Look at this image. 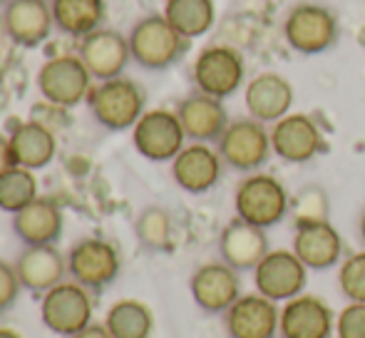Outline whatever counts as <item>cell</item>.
<instances>
[{
	"instance_id": "obj_28",
	"label": "cell",
	"mask_w": 365,
	"mask_h": 338,
	"mask_svg": "<svg viewBox=\"0 0 365 338\" xmlns=\"http://www.w3.org/2000/svg\"><path fill=\"white\" fill-rule=\"evenodd\" d=\"M107 331L115 338H149L154 329L152 311L140 301H117L105 321Z\"/></svg>"
},
{
	"instance_id": "obj_39",
	"label": "cell",
	"mask_w": 365,
	"mask_h": 338,
	"mask_svg": "<svg viewBox=\"0 0 365 338\" xmlns=\"http://www.w3.org/2000/svg\"><path fill=\"white\" fill-rule=\"evenodd\" d=\"M0 3H8V0H0Z\"/></svg>"
},
{
	"instance_id": "obj_33",
	"label": "cell",
	"mask_w": 365,
	"mask_h": 338,
	"mask_svg": "<svg viewBox=\"0 0 365 338\" xmlns=\"http://www.w3.org/2000/svg\"><path fill=\"white\" fill-rule=\"evenodd\" d=\"M338 338H365V304H351L338 316Z\"/></svg>"
},
{
	"instance_id": "obj_30",
	"label": "cell",
	"mask_w": 365,
	"mask_h": 338,
	"mask_svg": "<svg viewBox=\"0 0 365 338\" xmlns=\"http://www.w3.org/2000/svg\"><path fill=\"white\" fill-rule=\"evenodd\" d=\"M293 227H308V224H321L328 222L331 214V199L328 192L321 184H306L291 197V209H289Z\"/></svg>"
},
{
	"instance_id": "obj_1",
	"label": "cell",
	"mask_w": 365,
	"mask_h": 338,
	"mask_svg": "<svg viewBox=\"0 0 365 338\" xmlns=\"http://www.w3.org/2000/svg\"><path fill=\"white\" fill-rule=\"evenodd\" d=\"M127 40H130L132 60L145 70L172 68L189 48V40L179 35L164 15H147L137 20Z\"/></svg>"
},
{
	"instance_id": "obj_35",
	"label": "cell",
	"mask_w": 365,
	"mask_h": 338,
	"mask_svg": "<svg viewBox=\"0 0 365 338\" xmlns=\"http://www.w3.org/2000/svg\"><path fill=\"white\" fill-rule=\"evenodd\" d=\"M10 167H15L13 160V150H10V140L0 135V174L8 172Z\"/></svg>"
},
{
	"instance_id": "obj_13",
	"label": "cell",
	"mask_w": 365,
	"mask_h": 338,
	"mask_svg": "<svg viewBox=\"0 0 365 338\" xmlns=\"http://www.w3.org/2000/svg\"><path fill=\"white\" fill-rule=\"evenodd\" d=\"M189 289L204 314H226L241 296L239 271L224 261H212L194 271Z\"/></svg>"
},
{
	"instance_id": "obj_12",
	"label": "cell",
	"mask_w": 365,
	"mask_h": 338,
	"mask_svg": "<svg viewBox=\"0 0 365 338\" xmlns=\"http://www.w3.org/2000/svg\"><path fill=\"white\" fill-rule=\"evenodd\" d=\"M271 150L291 165H306L323 150V135L313 117L296 112L274 122L271 130Z\"/></svg>"
},
{
	"instance_id": "obj_34",
	"label": "cell",
	"mask_w": 365,
	"mask_h": 338,
	"mask_svg": "<svg viewBox=\"0 0 365 338\" xmlns=\"http://www.w3.org/2000/svg\"><path fill=\"white\" fill-rule=\"evenodd\" d=\"M20 289H23V284H20L15 266H10L8 261H0V314L18 301Z\"/></svg>"
},
{
	"instance_id": "obj_27",
	"label": "cell",
	"mask_w": 365,
	"mask_h": 338,
	"mask_svg": "<svg viewBox=\"0 0 365 338\" xmlns=\"http://www.w3.org/2000/svg\"><path fill=\"white\" fill-rule=\"evenodd\" d=\"M164 18L179 35L194 40L214 28L217 8H214V0H167Z\"/></svg>"
},
{
	"instance_id": "obj_10",
	"label": "cell",
	"mask_w": 365,
	"mask_h": 338,
	"mask_svg": "<svg viewBox=\"0 0 365 338\" xmlns=\"http://www.w3.org/2000/svg\"><path fill=\"white\" fill-rule=\"evenodd\" d=\"M254 281L261 296L271 301H291L301 296L308 281V269L293 252L276 249L254 269Z\"/></svg>"
},
{
	"instance_id": "obj_15",
	"label": "cell",
	"mask_w": 365,
	"mask_h": 338,
	"mask_svg": "<svg viewBox=\"0 0 365 338\" xmlns=\"http://www.w3.org/2000/svg\"><path fill=\"white\" fill-rule=\"evenodd\" d=\"M77 58L85 63L92 78L112 80L120 78L122 70L132 60L130 53V40L117 30H95V33L85 35L80 43V55Z\"/></svg>"
},
{
	"instance_id": "obj_9",
	"label": "cell",
	"mask_w": 365,
	"mask_h": 338,
	"mask_svg": "<svg viewBox=\"0 0 365 338\" xmlns=\"http://www.w3.org/2000/svg\"><path fill=\"white\" fill-rule=\"evenodd\" d=\"M90 70L75 55H60L40 68L38 87L48 102L58 107H75L90 95Z\"/></svg>"
},
{
	"instance_id": "obj_5",
	"label": "cell",
	"mask_w": 365,
	"mask_h": 338,
	"mask_svg": "<svg viewBox=\"0 0 365 338\" xmlns=\"http://www.w3.org/2000/svg\"><path fill=\"white\" fill-rule=\"evenodd\" d=\"M271 152V132L254 117L229 122L219 140L221 160L236 172H256L269 162Z\"/></svg>"
},
{
	"instance_id": "obj_19",
	"label": "cell",
	"mask_w": 365,
	"mask_h": 338,
	"mask_svg": "<svg viewBox=\"0 0 365 338\" xmlns=\"http://www.w3.org/2000/svg\"><path fill=\"white\" fill-rule=\"evenodd\" d=\"M3 23L13 43L23 48H38L48 40L55 25L53 5L45 0H8Z\"/></svg>"
},
{
	"instance_id": "obj_3",
	"label": "cell",
	"mask_w": 365,
	"mask_h": 338,
	"mask_svg": "<svg viewBox=\"0 0 365 338\" xmlns=\"http://www.w3.org/2000/svg\"><path fill=\"white\" fill-rule=\"evenodd\" d=\"M284 38L298 55L328 53L341 38V25L331 8L321 3H298L284 20Z\"/></svg>"
},
{
	"instance_id": "obj_4",
	"label": "cell",
	"mask_w": 365,
	"mask_h": 338,
	"mask_svg": "<svg viewBox=\"0 0 365 338\" xmlns=\"http://www.w3.org/2000/svg\"><path fill=\"white\" fill-rule=\"evenodd\" d=\"M90 112L105 130L122 132L130 130L140 122L145 115V92L135 80L127 78H112L102 80L95 90L87 95Z\"/></svg>"
},
{
	"instance_id": "obj_36",
	"label": "cell",
	"mask_w": 365,
	"mask_h": 338,
	"mask_svg": "<svg viewBox=\"0 0 365 338\" xmlns=\"http://www.w3.org/2000/svg\"><path fill=\"white\" fill-rule=\"evenodd\" d=\"M73 338H115V336L107 331V326H92L90 324L85 331H80V334L73 336Z\"/></svg>"
},
{
	"instance_id": "obj_18",
	"label": "cell",
	"mask_w": 365,
	"mask_h": 338,
	"mask_svg": "<svg viewBox=\"0 0 365 338\" xmlns=\"http://www.w3.org/2000/svg\"><path fill=\"white\" fill-rule=\"evenodd\" d=\"M221 165H224V160L219 152H214L209 145L194 142L172 160V177L184 192L204 194L217 187Z\"/></svg>"
},
{
	"instance_id": "obj_24",
	"label": "cell",
	"mask_w": 365,
	"mask_h": 338,
	"mask_svg": "<svg viewBox=\"0 0 365 338\" xmlns=\"http://www.w3.org/2000/svg\"><path fill=\"white\" fill-rule=\"evenodd\" d=\"M65 269L68 264L55 247H25V252L15 261L20 284L33 294H48L50 289H55L63 281Z\"/></svg>"
},
{
	"instance_id": "obj_20",
	"label": "cell",
	"mask_w": 365,
	"mask_h": 338,
	"mask_svg": "<svg viewBox=\"0 0 365 338\" xmlns=\"http://www.w3.org/2000/svg\"><path fill=\"white\" fill-rule=\"evenodd\" d=\"M13 232L25 247H53L63 234V212L53 199L38 197L13 214Z\"/></svg>"
},
{
	"instance_id": "obj_14",
	"label": "cell",
	"mask_w": 365,
	"mask_h": 338,
	"mask_svg": "<svg viewBox=\"0 0 365 338\" xmlns=\"http://www.w3.org/2000/svg\"><path fill=\"white\" fill-rule=\"evenodd\" d=\"M281 311L276 301L261 294L239 296L234 306L224 314V326L229 338H274L279 334Z\"/></svg>"
},
{
	"instance_id": "obj_29",
	"label": "cell",
	"mask_w": 365,
	"mask_h": 338,
	"mask_svg": "<svg viewBox=\"0 0 365 338\" xmlns=\"http://www.w3.org/2000/svg\"><path fill=\"white\" fill-rule=\"evenodd\" d=\"M35 199H38V179L33 169L15 165L0 174V209L3 212L15 214Z\"/></svg>"
},
{
	"instance_id": "obj_8",
	"label": "cell",
	"mask_w": 365,
	"mask_h": 338,
	"mask_svg": "<svg viewBox=\"0 0 365 338\" xmlns=\"http://www.w3.org/2000/svg\"><path fill=\"white\" fill-rule=\"evenodd\" d=\"M184 135L182 122L177 112L169 110H149L140 117L135 125V150L149 162H172L179 152L184 150Z\"/></svg>"
},
{
	"instance_id": "obj_6",
	"label": "cell",
	"mask_w": 365,
	"mask_h": 338,
	"mask_svg": "<svg viewBox=\"0 0 365 338\" xmlns=\"http://www.w3.org/2000/svg\"><path fill=\"white\" fill-rule=\"evenodd\" d=\"M246 65L244 55L231 45H209L199 53L194 63L192 78L199 92L212 95L217 100L231 97L244 85Z\"/></svg>"
},
{
	"instance_id": "obj_2",
	"label": "cell",
	"mask_w": 365,
	"mask_h": 338,
	"mask_svg": "<svg viewBox=\"0 0 365 338\" xmlns=\"http://www.w3.org/2000/svg\"><path fill=\"white\" fill-rule=\"evenodd\" d=\"M234 207L239 219L259 229H269L284 222L291 209V197L276 177L254 172L236 187Z\"/></svg>"
},
{
	"instance_id": "obj_32",
	"label": "cell",
	"mask_w": 365,
	"mask_h": 338,
	"mask_svg": "<svg viewBox=\"0 0 365 338\" xmlns=\"http://www.w3.org/2000/svg\"><path fill=\"white\" fill-rule=\"evenodd\" d=\"M338 284L343 296H348L353 304H365V252L351 254L343 261Z\"/></svg>"
},
{
	"instance_id": "obj_17",
	"label": "cell",
	"mask_w": 365,
	"mask_h": 338,
	"mask_svg": "<svg viewBox=\"0 0 365 338\" xmlns=\"http://www.w3.org/2000/svg\"><path fill=\"white\" fill-rule=\"evenodd\" d=\"M177 117L182 122L184 135L202 145L219 142L224 130L229 127V112H226L224 102L212 95H204V92L184 97L177 107Z\"/></svg>"
},
{
	"instance_id": "obj_7",
	"label": "cell",
	"mask_w": 365,
	"mask_h": 338,
	"mask_svg": "<svg viewBox=\"0 0 365 338\" xmlns=\"http://www.w3.org/2000/svg\"><path fill=\"white\" fill-rule=\"evenodd\" d=\"M43 324L53 334L73 338L90 326L92 301L85 286L80 284H58L43 296L40 304Z\"/></svg>"
},
{
	"instance_id": "obj_21",
	"label": "cell",
	"mask_w": 365,
	"mask_h": 338,
	"mask_svg": "<svg viewBox=\"0 0 365 338\" xmlns=\"http://www.w3.org/2000/svg\"><path fill=\"white\" fill-rule=\"evenodd\" d=\"M246 110L259 122H279L289 115L293 105V87L284 75L279 73H261L246 85L244 92Z\"/></svg>"
},
{
	"instance_id": "obj_22",
	"label": "cell",
	"mask_w": 365,
	"mask_h": 338,
	"mask_svg": "<svg viewBox=\"0 0 365 338\" xmlns=\"http://www.w3.org/2000/svg\"><path fill=\"white\" fill-rule=\"evenodd\" d=\"M333 331V314L318 296H296L281 311L279 334L284 338H328Z\"/></svg>"
},
{
	"instance_id": "obj_37",
	"label": "cell",
	"mask_w": 365,
	"mask_h": 338,
	"mask_svg": "<svg viewBox=\"0 0 365 338\" xmlns=\"http://www.w3.org/2000/svg\"><path fill=\"white\" fill-rule=\"evenodd\" d=\"M0 338H20L15 331H10V329H0Z\"/></svg>"
},
{
	"instance_id": "obj_23",
	"label": "cell",
	"mask_w": 365,
	"mask_h": 338,
	"mask_svg": "<svg viewBox=\"0 0 365 338\" xmlns=\"http://www.w3.org/2000/svg\"><path fill=\"white\" fill-rule=\"evenodd\" d=\"M293 254L306 264V269H331L343 256V239L331 222L298 227L293 237Z\"/></svg>"
},
{
	"instance_id": "obj_16",
	"label": "cell",
	"mask_w": 365,
	"mask_h": 338,
	"mask_svg": "<svg viewBox=\"0 0 365 338\" xmlns=\"http://www.w3.org/2000/svg\"><path fill=\"white\" fill-rule=\"evenodd\" d=\"M266 229H259L244 219H231L219 237V254L224 264L236 271H254L269 254Z\"/></svg>"
},
{
	"instance_id": "obj_38",
	"label": "cell",
	"mask_w": 365,
	"mask_h": 338,
	"mask_svg": "<svg viewBox=\"0 0 365 338\" xmlns=\"http://www.w3.org/2000/svg\"><path fill=\"white\" fill-rule=\"evenodd\" d=\"M361 237H363V242H365V212H363V217H361Z\"/></svg>"
},
{
	"instance_id": "obj_25",
	"label": "cell",
	"mask_w": 365,
	"mask_h": 338,
	"mask_svg": "<svg viewBox=\"0 0 365 338\" xmlns=\"http://www.w3.org/2000/svg\"><path fill=\"white\" fill-rule=\"evenodd\" d=\"M8 140L15 165L33 169V172L48 167L55 157V150H58L55 135L40 122H23V125L15 127Z\"/></svg>"
},
{
	"instance_id": "obj_26",
	"label": "cell",
	"mask_w": 365,
	"mask_h": 338,
	"mask_svg": "<svg viewBox=\"0 0 365 338\" xmlns=\"http://www.w3.org/2000/svg\"><path fill=\"white\" fill-rule=\"evenodd\" d=\"M105 18V0H53V20L63 33L73 38L100 30Z\"/></svg>"
},
{
	"instance_id": "obj_31",
	"label": "cell",
	"mask_w": 365,
	"mask_h": 338,
	"mask_svg": "<svg viewBox=\"0 0 365 338\" xmlns=\"http://www.w3.org/2000/svg\"><path fill=\"white\" fill-rule=\"evenodd\" d=\"M135 232L140 244L149 252H167L172 247V219L162 207H147L137 217Z\"/></svg>"
},
{
	"instance_id": "obj_11",
	"label": "cell",
	"mask_w": 365,
	"mask_h": 338,
	"mask_svg": "<svg viewBox=\"0 0 365 338\" xmlns=\"http://www.w3.org/2000/svg\"><path fill=\"white\" fill-rule=\"evenodd\" d=\"M68 271L85 289H105L120 274V254L105 239H82L70 249Z\"/></svg>"
}]
</instances>
